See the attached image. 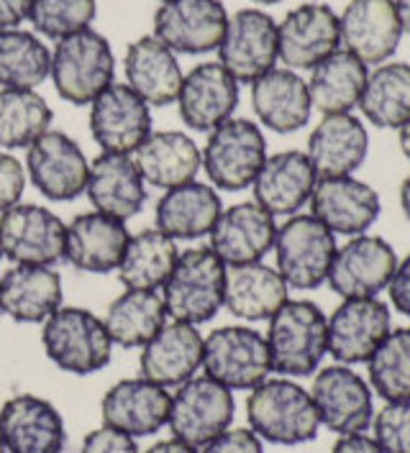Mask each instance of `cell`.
I'll return each mask as SVG.
<instances>
[{
	"label": "cell",
	"instance_id": "9",
	"mask_svg": "<svg viewBox=\"0 0 410 453\" xmlns=\"http://www.w3.org/2000/svg\"><path fill=\"white\" fill-rule=\"evenodd\" d=\"M205 377L234 389H254L272 372L267 338L246 326H223L203 338Z\"/></svg>",
	"mask_w": 410,
	"mask_h": 453
},
{
	"label": "cell",
	"instance_id": "15",
	"mask_svg": "<svg viewBox=\"0 0 410 453\" xmlns=\"http://www.w3.org/2000/svg\"><path fill=\"white\" fill-rule=\"evenodd\" d=\"M228 13L220 0H169L154 13V36L174 54H205L220 44Z\"/></svg>",
	"mask_w": 410,
	"mask_h": 453
},
{
	"label": "cell",
	"instance_id": "22",
	"mask_svg": "<svg viewBox=\"0 0 410 453\" xmlns=\"http://www.w3.org/2000/svg\"><path fill=\"white\" fill-rule=\"evenodd\" d=\"M239 105V82L218 62L197 65L182 77L177 108L188 128L211 134L223 120L234 119Z\"/></svg>",
	"mask_w": 410,
	"mask_h": 453
},
{
	"label": "cell",
	"instance_id": "42",
	"mask_svg": "<svg viewBox=\"0 0 410 453\" xmlns=\"http://www.w3.org/2000/svg\"><path fill=\"white\" fill-rule=\"evenodd\" d=\"M367 364L369 384L385 403H410V328L390 331Z\"/></svg>",
	"mask_w": 410,
	"mask_h": 453
},
{
	"label": "cell",
	"instance_id": "39",
	"mask_svg": "<svg viewBox=\"0 0 410 453\" xmlns=\"http://www.w3.org/2000/svg\"><path fill=\"white\" fill-rule=\"evenodd\" d=\"M364 119L377 128H403L410 120V65H377L367 77L362 100Z\"/></svg>",
	"mask_w": 410,
	"mask_h": 453
},
{
	"label": "cell",
	"instance_id": "28",
	"mask_svg": "<svg viewBox=\"0 0 410 453\" xmlns=\"http://www.w3.org/2000/svg\"><path fill=\"white\" fill-rule=\"evenodd\" d=\"M62 277L54 266L13 264L0 277V312L16 323H44L62 308Z\"/></svg>",
	"mask_w": 410,
	"mask_h": 453
},
{
	"label": "cell",
	"instance_id": "56",
	"mask_svg": "<svg viewBox=\"0 0 410 453\" xmlns=\"http://www.w3.org/2000/svg\"><path fill=\"white\" fill-rule=\"evenodd\" d=\"M0 453H8L5 451V446H3V438H0Z\"/></svg>",
	"mask_w": 410,
	"mask_h": 453
},
{
	"label": "cell",
	"instance_id": "34",
	"mask_svg": "<svg viewBox=\"0 0 410 453\" xmlns=\"http://www.w3.org/2000/svg\"><path fill=\"white\" fill-rule=\"evenodd\" d=\"M126 85L144 100L146 105H169L177 100L182 85V70L177 54L167 49L154 34L142 36L126 49Z\"/></svg>",
	"mask_w": 410,
	"mask_h": 453
},
{
	"label": "cell",
	"instance_id": "16",
	"mask_svg": "<svg viewBox=\"0 0 410 453\" xmlns=\"http://www.w3.org/2000/svg\"><path fill=\"white\" fill-rule=\"evenodd\" d=\"M90 134L103 154H134L151 134V111L128 85L111 82L90 103Z\"/></svg>",
	"mask_w": 410,
	"mask_h": 453
},
{
	"label": "cell",
	"instance_id": "11",
	"mask_svg": "<svg viewBox=\"0 0 410 453\" xmlns=\"http://www.w3.org/2000/svg\"><path fill=\"white\" fill-rule=\"evenodd\" d=\"M26 177L31 185L54 203H70L88 185L90 162L80 143L65 131L49 128L26 149Z\"/></svg>",
	"mask_w": 410,
	"mask_h": 453
},
{
	"label": "cell",
	"instance_id": "5",
	"mask_svg": "<svg viewBox=\"0 0 410 453\" xmlns=\"http://www.w3.org/2000/svg\"><path fill=\"white\" fill-rule=\"evenodd\" d=\"M42 343L47 357L77 377L96 374L105 369L113 357V341L97 318L85 308H59L44 320Z\"/></svg>",
	"mask_w": 410,
	"mask_h": 453
},
{
	"label": "cell",
	"instance_id": "30",
	"mask_svg": "<svg viewBox=\"0 0 410 453\" xmlns=\"http://www.w3.org/2000/svg\"><path fill=\"white\" fill-rule=\"evenodd\" d=\"M85 192L97 213L131 220L146 203V182L131 154H100L90 165Z\"/></svg>",
	"mask_w": 410,
	"mask_h": 453
},
{
	"label": "cell",
	"instance_id": "46",
	"mask_svg": "<svg viewBox=\"0 0 410 453\" xmlns=\"http://www.w3.org/2000/svg\"><path fill=\"white\" fill-rule=\"evenodd\" d=\"M80 453H142L136 446V438L126 435L121 430L103 428L90 430L82 441V449Z\"/></svg>",
	"mask_w": 410,
	"mask_h": 453
},
{
	"label": "cell",
	"instance_id": "49",
	"mask_svg": "<svg viewBox=\"0 0 410 453\" xmlns=\"http://www.w3.org/2000/svg\"><path fill=\"white\" fill-rule=\"evenodd\" d=\"M34 0H0V31L19 28L28 19Z\"/></svg>",
	"mask_w": 410,
	"mask_h": 453
},
{
	"label": "cell",
	"instance_id": "4",
	"mask_svg": "<svg viewBox=\"0 0 410 453\" xmlns=\"http://www.w3.org/2000/svg\"><path fill=\"white\" fill-rule=\"evenodd\" d=\"M49 77L62 100L73 105H90L111 82H116L113 49L93 28L59 39L51 51Z\"/></svg>",
	"mask_w": 410,
	"mask_h": 453
},
{
	"label": "cell",
	"instance_id": "57",
	"mask_svg": "<svg viewBox=\"0 0 410 453\" xmlns=\"http://www.w3.org/2000/svg\"><path fill=\"white\" fill-rule=\"evenodd\" d=\"M159 3H169V0H159Z\"/></svg>",
	"mask_w": 410,
	"mask_h": 453
},
{
	"label": "cell",
	"instance_id": "24",
	"mask_svg": "<svg viewBox=\"0 0 410 453\" xmlns=\"http://www.w3.org/2000/svg\"><path fill=\"white\" fill-rule=\"evenodd\" d=\"M172 395L167 387L139 380H121L116 382L103 397V426L121 430L131 438L154 435L167 426Z\"/></svg>",
	"mask_w": 410,
	"mask_h": 453
},
{
	"label": "cell",
	"instance_id": "20",
	"mask_svg": "<svg viewBox=\"0 0 410 453\" xmlns=\"http://www.w3.org/2000/svg\"><path fill=\"white\" fill-rule=\"evenodd\" d=\"M383 203L375 188L357 177L318 180L311 195V215L334 236H362L380 218Z\"/></svg>",
	"mask_w": 410,
	"mask_h": 453
},
{
	"label": "cell",
	"instance_id": "54",
	"mask_svg": "<svg viewBox=\"0 0 410 453\" xmlns=\"http://www.w3.org/2000/svg\"><path fill=\"white\" fill-rule=\"evenodd\" d=\"M398 131H400V149H403V154L410 159V120L403 128H398Z\"/></svg>",
	"mask_w": 410,
	"mask_h": 453
},
{
	"label": "cell",
	"instance_id": "17",
	"mask_svg": "<svg viewBox=\"0 0 410 453\" xmlns=\"http://www.w3.org/2000/svg\"><path fill=\"white\" fill-rule=\"evenodd\" d=\"M338 44V16L323 3H303L277 24V54L288 70H313Z\"/></svg>",
	"mask_w": 410,
	"mask_h": 453
},
{
	"label": "cell",
	"instance_id": "1",
	"mask_svg": "<svg viewBox=\"0 0 410 453\" xmlns=\"http://www.w3.org/2000/svg\"><path fill=\"white\" fill-rule=\"evenodd\" d=\"M265 338L272 372L308 377L329 354V318L311 300H288L269 318Z\"/></svg>",
	"mask_w": 410,
	"mask_h": 453
},
{
	"label": "cell",
	"instance_id": "23",
	"mask_svg": "<svg viewBox=\"0 0 410 453\" xmlns=\"http://www.w3.org/2000/svg\"><path fill=\"white\" fill-rule=\"evenodd\" d=\"M211 236V249L226 266L262 262L275 246L277 223L259 203H236L223 208Z\"/></svg>",
	"mask_w": 410,
	"mask_h": 453
},
{
	"label": "cell",
	"instance_id": "12",
	"mask_svg": "<svg viewBox=\"0 0 410 453\" xmlns=\"http://www.w3.org/2000/svg\"><path fill=\"white\" fill-rule=\"evenodd\" d=\"M277 24L259 8H244L228 19L226 34L218 44V65L234 74L236 82H254L275 70Z\"/></svg>",
	"mask_w": 410,
	"mask_h": 453
},
{
	"label": "cell",
	"instance_id": "32",
	"mask_svg": "<svg viewBox=\"0 0 410 453\" xmlns=\"http://www.w3.org/2000/svg\"><path fill=\"white\" fill-rule=\"evenodd\" d=\"M251 105L257 119L277 134H295L313 116L308 82L288 67H275L251 82Z\"/></svg>",
	"mask_w": 410,
	"mask_h": 453
},
{
	"label": "cell",
	"instance_id": "36",
	"mask_svg": "<svg viewBox=\"0 0 410 453\" xmlns=\"http://www.w3.org/2000/svg\"><path fill=\"white\" fill-rule=\"evenodd\" d=\"M369 70L360 57L346 49H337L321 65H315L308 80V93L315 111L323 116L352 113L362 100Z\"/></svg>",
	"mask_w": 410,
	"mask_h": 453
},
{
	"label": "cell",
	"instance_id": "37",
	"mask_svg": "<svg viewBox=\"0 0 410 453\" xmlns=\"http://www.w3.org/2000/svg\"><path fill=\"white\" fill-rule=\"evenodd\" d=\"M167 318L159 289H126L108 305L103 326L113 346L144 349L167 326Z\"/></svg>",
	"mask_w": 410,
	"mask_h": 453
},
{
	"label": "cell",
	"instance_id": "33",
	"mask_svg": "<svg viewBox=\"0 0 410 453\" xmlns=\"http://www.w3.org/2000/svg\"><path fill=\"white\" fill-rule=\"evenodd\" d=\"M223 211L220 195L213 185L188 182L165 190L154 211V228L172 241H195L208 236Z\"/></svg>",
	"mask_w": 410,
	"mask_h": 453
},
{
	"label": "cell",
	"instance_id": "8",
	"mask_svg": "<svg viewBox=\"0 0 410 453\" xmlns=\"http://www.w3.org/2000/svg\"><path fill=\"white\" fill-rule=\"evenodd\" d=\"M234 412L236 403L228 387L211 377H193L177 387V395H172L167 426L172 438L193 449H203L231 428Z\"/></svg>",
	"mask_w": 410,
	"mask_h": 453
},
{
	"label": "cell",
	"instance_id": "58",
	"mask_svg": "<svg viewBox=\"0 0 410 453\" xmlns=\"http://www.w3.org/2000/svg\"><path fill=\"white\" fill-rule=\"evenodd\" d=\"M0 259H3V251H0Z\"/></svg>",
	"mask_w": 410,
	"mask_h": 453
},
{
	"label": "cell",
	"instance_id": "41",
	"mask_svg": "<svg viewBox=\"0 0 410 453\" xmlns=\"http://www.w3.org/2000/svg\"><path fill=\"white\" fill-rule=\"evenodd\" d=\"M51 108L36 90L0 88V149H28L51 126Z\"/></svg>",
	"mask_w": 410,
	"mask_h": 453
},
{
	"label": "cell",
	"instance_id": "18",
	"mask_svg": "<svg viewBox=\"0 0 410 453\" xmlns=\"http://www.w3.org/2000/svg\"><path fill=\"white\" fill-rule=\"evenodd\" d=\"M392 331V315L383 300H344L329 318V354L338 364H367Z\"/></svg>",
	"mask_w": 410,
	"mask_h": 453
},
{
	"label": "cell",
	"instance_id": "31",
	"mask_svg": "<svg viewBox=\"0 0 410 453\" xmlns=\"http://www.w3.org/2000/svg\"><path fill=\"white\" fill-rule=\"evenodd\" d=\"M131 157L146 185L159 190L188 185L203 169L200 146L182 131H151Z\"/></svg>",
	"mask_w": 410,
	"mask_h": 453
},
{
	"label": "cell",
	"instance_id": "47",
	"mask_svg": "<svg viewBox=\"0 0 410 453\" xmlns=\"http://www.w3.org/2000/svg\"><path fill=\"white\" fill-rule=\"evenodd\" d=\"M200 453H265V449L262 438L251 428H228L211 443H205Z\"/></svg>",
	"mask_w": 410,
	"mask_h": 453
},
{
	"label": "cell",
	"instance_id": "43",
	"mask_svg": "<svg viewBox=\"0 0 410 453\" xmlns=\"http://www.w3.org/2000/svg\"><path fill=\"white\" fill-rule=\"evenodd\" d=\"M97 0H34L28 21L49 39H67L96 21Z\"/></svg>",
	"mask_w": 410,
	"mask_h": 453
},
{
	"label": "cell",
	"instance_id": "44",
	"mask_svg": "<svg viewBox=\"0 0 410 453\" xmlns=\"http://www.w3.org/2000/svg\"><path fill=\"white\" fill-rule=\"evenodd\" d=\"M375 441L385 453H410V403H387L375 415Z\"/></svg>",
	"mask_w": 410,
	"mask_h": 453
},
{
	"label": "cell",
	"instance_id": "50",
	"mask_svg": "<svg viewBox=\"0 0 410 453\" xmlns=\"http://www.w3.org/2000/svg\"><path fill=\"white\" fill-rule=\"evenodd\" d=\"M331 453H385L383 446L364 435V433H352V435H338V441L334 443V451Z\"/></svg>",
	"mask_w": 410,
	"mask_h": 453
},
{
	"label": "cell",
	"instance_id": "40",
	"mask_svg": "<svg viewBox=\"0 0 410 453\" xmlns=\"http://www.w3.org/2000/svg\"><path fill=\"white\" fill-rule=\"evenodd\" d=\"M51 51L31 31H0V88L36 90L49 77Z\"/></svg>",
	"mask_w": 410,
	"mask_h": 453
},
{
	"label": "cell",
	"instance_id": "29",
	"mask_svg": "<svg viewBox=\"0 0 410 453\" xmlns=\"http://www.w3.org/2000/svg\"><path fill=\"white\" fill-rule=\"evenodd\" d=\"M203 366V335L197 326L167 323L154 335L139 358V372L149 382L159 387H180L193 380Z\"/></svg>",
	"mask_w": 410,
	"mask_h": 453
},
{
	"label": "cell",
	"instance_id": "10",
	"mask_svg": "<svg viewBox=\"0 0 410 453\" xmlns=\"http://www.w3.org/2000/svg\"><path fill=\"white\" fill-rule=\"evenodd\" d=\"M67 223L49 208L19 203L0 213V251L8 262L54 266L65 259Z\"/></svg>",
	"mask_w": 410,
	"mask_h": 453
},
{
	"label": "cell",
	"instance_id": "2",
	"mask_svg": "<svg viewBox=\"0 0 410 453\" xmlns=\"http://www.w3.org/2000/svg\"><path fill=\"white\" fill-rule=\"evenodd\" d=\"M249 428L267 443L300 446L318 435L321 418L308 389L290 380H265L246 400Z\"/></svg>",
	"mask_w": 410,
	"mask_h": 453
},
{
	"label": "cell",
	"instance_id": "53",
	"mask_svg": "<svg viewBox=\"0 0 410 453\" xmlns=\"http://www.w3.org/2000/svg\"><path fill=\"white\" fill-rule=\"evenodd\" d=\"M400 205H403V213H406V218H410V174L406 177L403 188H400Z\"/></svg>",
	"mask_w": 410,
	"mask_h": 453
},
{
	"label": "cell",
	"instance_id": "55",
	"mask_svg": "<svg viewBox=\"0 0 410 453\" xmlns=\"http://www.w3.org/2000/svg\"><path fill=\"white\" fill-rule=\"evenodd\" d=\"M251 3H265V5H275V3H280V0H251Z\"/></svg>",
	"mask_w": 410,
	"mask_h": 453
},
{
	"label": "cell",
	"instance_id": "6",
	"mask_svg": "<svg viewBox=\"0 0 410 453\" xmlns=\"http://www.w3.org/2000/svg\"><path fill=\"white\" fill-rule=\"evenodd\" d=\"M203 169L218 190L239 192L254 185L267 159L262 128L249 119H228L208 134Z\"/></svg>",
	"mask_w": 410,
	"mask_h": 453
},
{
	"label": "cell",
	"instance_id": "38",
	"mask_svg": "<svg viewBox=\"0 0 410 453\" xmlns=\"http://www.w3.org/2000/svg\"><path fill=\"white\" fill-rule=\"evenodd\" d=\"M177 257V241L157 228H144L128 239L116 272L126 289H162Z\"/></svg>",
	"mask_w": 410,
	"mask_h": 453
},
{
	"label": "cell",
	"instance_id": "26",
	"mask_svg": "<svg viewBox=\"0 0 410 453\" xmlns=\"http://www.w3.org/2000/svg\"><path fill=\"white\" fill-rule=\"evenodd\" d=\"M318 174L306 151H280L267 157L265 165L254 180V203H259L267 213L298 215L300 208L311 203Z\"/></svg>",
	"mask_w": 410,
	"mask_h": 453
},
{
	"label": "cell",
	"instance_id": "48",
	"mask_svg": "<svg viewBox=\"0 0 410 453\" xmlns=\"http://www.w3.org/2000/svg\"><path fill=\"white\" fill-rule=\"evenodd\" d=\"M387 292H390L392 308L410 318V254L403 262H398L395 274H392V280L387 285Z\"/></svg>",
	"mask_w": 410,
	"mask_h": 453
},
{
	"label": "cell",
	"instance_id": "3",
	"mask_svg": "<svg viewBox=\"0 0 410 453\" xmlns=\"http://www.w3.org/2000/svg\"><path fill=\"white\" fill-rule=\"evenodd\" d=\"M223 287L226 264L218 259L211 246L182 251L162 287L167 315L188 326H203L213 320L223 308Z\"/></svg>",
	"mask_w": 410,
	"mask_h": 453
},
{
	"label": "cell",
	"instance_id": "45",
	"mask_svg": "<svg viewBox=\"0 0 410 453\" xmlns=\"http://www.w3.org/2000/svg\"><path fill=\"white\" fill-rule=\"evenodd\" d=\"M26 167L13 157L0 151V213L19 205L26 190Z\"/></svg>",
	"mask_w": 410,
	"mask_h": 453
},
{
	"label": "cell",
	"instance_id": "59",
	"mask_svg": "<svg viewBox=\"0 0 410 453\" xmlns=\"http://www.w3.org/2000/svg\"><path fill=\"white\" fill-rule=\"evenodd\" d=\"M0 315H3V312H0Z\"/></svg>",
	"mask_w": 410,
	"mask_h": 453
},
{
	"label": "cell",
	"instance_id": "27",
	"mask_svg": "<svg viewBox=\"0 0 410 453\" xmlns=\"http://www.w3.org/2000/svg\"><path fill=\"white\" fill-rule=\"evenodd\" d=\"M369 151V134L352 113L323 116L308 139V159L318 180L352 177L362 167Z\"/></svg>",
	"mask_w": 410,
	"mask_h": 453
},
{
	"label": "cell",
	"instance_id": "19",
	"mask_svg": "<svg viewBox=\"0 0 410 453\" xmlns=\"http://www.w3.org/2000/svg\"><path fill=\"white\" fill-rule=\"evenodd\" d=\"M0 438L8 453H62L67 430L49 400L16 395L0 407Z\"/></svg>",
	"mask_w": 410,
	"mask_h": 453
},
{
	"label": "cell",
	"instance_id": "14",
	"mask_svg": "<svg viewBox=\"0 0 410 453\" xmlns=\"http://www.w3.org/2000/svg\"><path fill=\"white\" fill-rule=\"evenodd\" d=\"M395 266H398L395 249L380 236L362 234L337 249L326 282L344 300L377 297L390 285Z\"/></svg>",
	"mask_w": 410,
	"mask_h": 453
},
{
	"label": "cell",
	"instance_id": "13",
	"mask_svg": "<svg viewBox=\"0 0 410 453\" xmlns=\"http://www.w3.org/2000/svg\"><path fill=\"white\" fill-rule=\"evenodd\" d=\"M311 397L321 426L338 435L364 433L375 420V400L369 384L346 364L321 369L311 387Z\"/></svg>",
	"mask_w": 410,
	"mask_h": 453
},
{
	"label": "cell",
	"instance_id": "51",
	"mask_svg": "<svg viewBox=\"0 0 410 453\" xmlns=\"http://www.w3.org/2000/svg\"><path fill=\"white\" fill-rule=\"evenodd\" d=\"M144 453H197V449L182 443V441H177V438H169V441H159L157 446H151Z\"/></svg>",
	"mask_w": 410,
	"mask_h": 453
},
{
	"label": "cell",
	"instance_id": "21",
	"mask_svg": "<svg viewBox=\"0 0 410 453\" xmlns=\"http://www.w3.org/2000/svg\"><path fill=\"white\" fill-rule=\"evenodd\" d=\"M338 36L344 49L360 57L364 65H385L403 39L395 3L352 0L338 19Z\"/></svg>",
	"mask_w": 410,
	"mask_h": 453
},
{
	"label": "cell",
	"instance_id": "52",
	"mask_svg": "<svg viewBox=\"0 0 410 453\" xmlns=\"http://www.w3.org/2000/svg\"><path fill=\"white\" fill-rule=\"evenodd\" d=\"M392 3H395L398 19L403 26V34H410V0H392Z\"/></svg>",
	"mask_w": 410,
	"mask_h": 453
},
{
	"label": "cell",
	"instance_id": "25",
	"mask_svg": "<svg viewBox=\"0 0 410 453\" xmlns=\"http://www.w3.org/2000/svg\"><path fill=\"white\" fill-rule=\"evenodd\" d=\"M131 239L126 223L105 213H80L67 223L65 259L88 274H111L121 264L126 243Z\"/></svg>",
	"mask_w": 410,
	"mask_h": 453
},
{
	"label": "cell",
	"instance_id": "7",
	"mask_svg": "<svg viewBox=\"0 0 410 453\" xmlns=\"http://www.w3.org/2000/svg\"><path fill=\"white\" fill-rule=\"evenodd\" d=\"M277 272L292 289H318L329 280L337 236L313 215H290L275 236Z\"/></svg>",
	"mask_w": 410,
	"mask_h": 453
},
{
	"label": "cell",
	"instance_id": "35",
	"mask_svg": "<svg viewBox=\"0 0 410 453\" xmlns=\"http://www.w3.org/2000/svg\"><path fill=\"white\" fill-rule=\"evenodd\" d=\"M290 287L277 269L262 262L226 266L223 308L249 323L269 320L288 303Z\"/></svg>",
	"mask_w": 410,
	"mask_h": 453
}]
</instances>
